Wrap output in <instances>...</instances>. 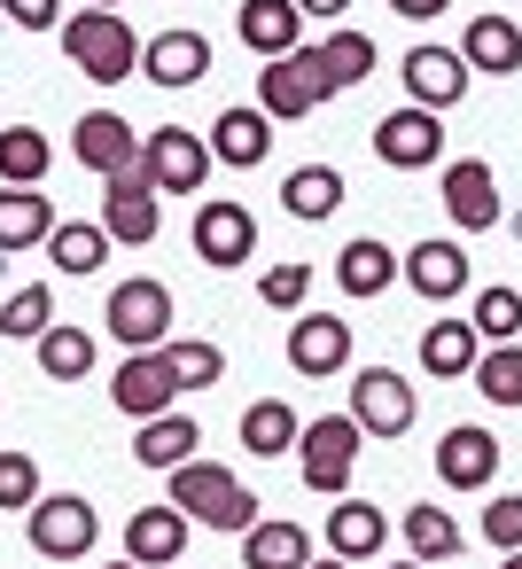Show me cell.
<instances>
[{
	"instance_id": "obj_1",
	"label": "cell",
	"mask_w": 522,
	"mask_h": 569,
	"mask_svg": "<svg viewBox=\"0 0 522 569\" xmlns=\"http://www.w3.org/2000/svg\"><path fill=\"white\" fill-rule=\"evenodd\" d=\"M56 40H63L71 71H87L94 87H126V79L141 71V32H133L118 9H71Z\"/></svg>"
},
{
	"instance_id": "obj_2",
	"label": "cell",
	"mask_w": 522,
	"mask_h": 569,
	"mask_svg": "<svg viewBox=\"0 0 522 569\" xmlns=\"http://www.w3.org/2000/svg\"><path fill=\"white\" fill-rule=\"evenodd\" d=\"M172 507L188 515V522H203V530H250V522H265L258 515V491L234 476V468H219V460H188V468H172Z\"/></svg>"
},
{
	"instance_id": "obj_3",
	"label": "cell",
	"mask_w": 522,
	"mask_h": 569,
	"mask_svg": "<svg viewBox=\"0 0 522 569\" xmlns=\"http://www.w3.org/2000/svg\"><path fill=\"white\" fill-rule=\"evenodd\" d=\"M359 445H367V429H359L351 413H320V421H304V437H297V476H304L320 499H343V491H351V468H359Z\"/></svg>"
},
{
	"instance_id": "obj_4",
	"label": "cell",
	"mask_w": 522,
	"mask_h": 569,
	"mask_svg": "<svg viewBox=\"0 0 522 569\" xmlns=\"http://www.w3.org/2000/svg\"><path fill=\"white\" fill-rule=\"evenodd\" d=\"M24 538L40 561H87L94 538H102V515L87 507V491H48L32 515H24Z\"/></svg>"
},
{
	"instance_id": "obj_5",
	"label": "cell",
	"mask_w": 522,
	"mask_h": 569,
	"mask_svg": "<svg viewBox=\"0 0 522 569\" xmlns=\"http://www.w3.org/2000/svg\"><path fill=\"white\" fill-rule=\"evenodd\" d=\"M436 203H444V219H452L460 234H491V227L506 219L499 172H491L483 157H444V164H436Z\"/></svg>"
},
{
	"instance_id": "obj_6",
	"label": "cell",
	"mask_w": 522,
	"mask_h": 569,
	"mask_svg": "<svg viewBox=\"0 0 522 569\" xmlns=\"http://www.w3.org/2000/svg\"><path fill=\"white\" fill-rule=\"evenodd\" d=\"M328 94H335V87H328V71H320V48H297V56H281V63L258 71V110H265L273 126L312 118Z\"/></svg>"
},
{
	"instance_id": "obj_7",
	"label": "cell",
	"mask_w": 522,
	"mask_h": 569,
	"mask_svg": "<svg viewBox=\"0 0 522 569\" xmlns=\"http://www.w3.org/2000/svg\"><path fill=\"white\" fill-rule=\"evenodd\" d=\"M141 172L157 196H195L211 180V141L195 126H157V133H141Z\"/></svg>"
},
{
	"instance_id": "obj_8",
	"label": "cell",
	"mask_w": 522,
	"mask_h": 569,
	"mask_svg": "<svg viewBox=\"0 0 522 569\" xmlns=\"http://www.w3.org/2000/svg\"><path fill=\"white\" fill-rule=\"evenodd\" d=\"M188 242H195V258H203L211 273H234V266L258 258V219H250V203H234V196H203Z\"/></svg>"
},
{
	"instance_id": "obj_9",
	"label": "cell",
	"mask_w": 522,
	"mask_h": 569,
	"mask_svg": "<svg viewBox=\"0 0 522 569\" xmlns=\"http://www.w3.org/2000/svg\"><path fill=\"white\" fill-rule=\"evenodd\" d=\"M102 320H110V336L126 343V351H164L172 343V289L164 281H118L110 289V305H102Z\"/></svg>"
},
{
	"instance_id": "obj_10",
	"label": "cell",
	"mask_w": 522,
	"mask_h": 569,
	"mask_svg": "<svg viewBox=\"0 0 522 569\" xmlns=\"http://www.w3.org/2000/svg\"><path fill=\"white\" fill-rule=\"evenodd\" d=\"M413 413H421V390H413L398 367H359V375H351V421H359L367 437H405Z\"/></svg>"
},
{
	"instance_id": "obj_11",
	"label": "cell",
	"mask_w": 522,
	"mask_h": 569,
	"mask_svg": "<svg viewBox=\"0 0 522 569\" xmlns=\"http://www.w3.org/2000/svg\"><path fill=\"white\" fill-rule=\"evenodd\" d=\"M374 157L390 164V172H429V164H444V118L436 110H390L382 126H374Z\"/></svg>"
},
{
	"instance_id": "obj_12",
	"label": "cell",
	"mask_w": 522,
	"mask_h": 569,
	"mask_svg": "<svg viewBox=\"0 0 522 569\" xmlns=\"http://www.w3.org/2000/svg\"><path fill=\"white\" fill-rule=\"evenodd\" d=\"M102 227H110V242H126V250H149V242H157L164 203H157V188H149L141 164L118 172V180H102Z\"/></svg>"
},
{
	"instance_id": "obj_13",
	"label": "cell",
	"mask_w": 522,
	"mask_h": 569,
	"mask_svg": "<svg viewBox=\"0 0 522 569\" xmlns=\"http://www.w3.org/2000/svg\"><path fill=\"white\" fill-rule=\"evenodd\" d=\"M110 406H118L133 429L157 421V413H172V406H180V382H172L164 351H126V367L110 375Z\"/></svg>"
},
{
	"instance_id": "obj_14",
	"label": "cell",
	"mask_w": 522,
	"mask_h": 569,
	"mask_svg": "<svg viewBox=\"0 0 522 569\" xmlns=\"http://www.w3.org/2000/svg\"><path fill=\"white\" fill-rule=\"evenodd\" d=\"M71 157H79L94 180H118V172L141 164V133H133V118H118V110H87V118L71 126Z\"/></svg>"
},
{
	"instance_id": "obj_15",
	"label": "cell",
	"mask_w": 522,
	"mask_h": 569,
	"mask_svg": "<svg viewBox=\"0 0 522 569\" xmlns=\"http://www.w3.org/2000/svg\"><path fill=\"white\" fill-rule=\"evenodd\" d=\"M468 63H460V48H413L405 63H398V87L413 94V110H460L468 102Z\"/></svg>"
},
{
	"instance_id": "obj_16",
	"label": "cell",
	"mask_w": 522,
	"mask_h": 569,
	"mask_svg": "<svg viewBox=\"0 0 522 569\" xmlns=\"http://www.w3.org/2000/svg\"><path fill=\"white\" fill-rule=\"evenodd\" d=\"M491 476H499V437H491L483 421H452V429L436 437V483H452V491H491Z\"/></svg>"
},
{
	"instance_id": "obj_17",
	"label": "cell",
	"mask_w": 522,
	"mask_h": 569,
	"mask_svg": "<svg viewBox=\"0 0 522 569\" xmlns=\"http://www.w3.org/2000/svg\"><path fill=\"white\" fill-rule=\"evenodd\" d=\"M289 367L312 375V382L343 375V367H351V320H335V312H297V320H289Z\"/></svg>"
},
{
	"instance_id": "obj_18",
	"label": "cell",
	"mask_w": 522,
	"mask_h": 569,
	"mask_svg": "<svg viewBox=\"0 0 522 569\" xmlns=\"http://www.w3.org/2000/svg\"><path fill=\"white\" fill-rule=\"evenodd\" d=\"M234 32H242V48H250L258 63H281V56L304 48V9H297V0H242Z\"/></svg>"
},
{
	"instance_id": "obj_19",
	"label": "cell",
	"mask_w": 522,
	"mask_h": 569,
	"mask_svg": "<svg viewBox=\"0 0 522 569\" xmlns=\"http://www.w3.org/2000/svg\"><path fill=\"white\" fill-rule=\"evenodd\" d=\"M405 289H413V297H429V305H452V297L468 289V250H460L452 234L413 242V250H405Z\"/></svg>"
},
{
	"instance_id": "obj_20",
	"label": "cell",
	"mask_w": 522,
	"mask_h": 569,
	"mask_svg": "<svg viewBox=\"0 0 522 569\" xmlns=\"http://www.w3.org/2000/svg\"><path fill=\"white\" fill-rule=\"evenodd\" d=\"M141 71H149V87H195L203 71H211V40L203 32H188V24H172V32H157L149 48H141Z\"/></svg>"
},
{
	"instance_id": "obj_21",
	"label": "cell",
	"mask_w": 522,
	"mask_h": 569,
	"mask_svg": "<svg viewBox=\"0 0 522 569\" xmlns=\"http://www.w3.org/2000/svg\"><path fill=\"white\" fill-rule=\"evenodd\" d=\"M188 515L164 499V507H141L133 522H126V561H141V569H172L180 553H188Z\"/></svg>"
},
{
	"instance_id": "obj_22",
	"label": "cell",
	"mask_w": 522,
	"mask_h": 569,
	"mask_svg": "<svg viewBox=\"0 0 522 569\" xmlns=\"http://www.w3.org/2000/svg\"><path fill=\"white\" fill-rule=\"evenodd\" d=\"M460 63H468V71H491V79L522 71V24L499 17V9L468 17V32H460Z\"/></svg>"
},
{
	"instance_id": "obj_23",
	"label": "cell",
	"mask_w": 522,
	"mask_h": 569,
	"mask_svg": "<svg viewBox=\"0 0 522 569\" xmlns=\"http://www.w3.org/2000/svg\"><path fill=\"white\" fill-rule=\"evenodd\" d=\"M203 141H211V157H219V164L250 172V164H265V149H273V118H265L258 102H242V110H219Z\"/></svg>"
},
{
	"instance_id": "obj_24",
	"label": "cell",
	"mask_w": 522,
	"mask_h": 569,
	"mask_svg": "<svg viewBox=\"0 0 522 569\" xmlns=\"http://www.w3.org/2000/svg\"><path fill=\"white\" fill-rule=\"evenodd\" d=\"M390 546V515L374 499H335L328 507V553L335 561H374Z\"/></svg>"
},
{
	"instance_id": "obj_25",
	"label": "cell",
	"mask_w": 522,
	"mask_h": 569,
	"mask_svg": "<svg viewBox=\"0 0 522 569\" xmlns=\"http://www.w3.org/2000/svg\"><path fill=\"white\" fill-rule=\"evenodd\" d=\"M56 203L40 188H0V258H17V250H48L56 234Z\"/></svg>"
},
{
	"instance_id": "obj_26",
	"label": "cell",
	"mask_w": 522,
	"mask_h": 569,
	"mask_svg": "<svg viewBox=\"0 0 522 569\" xmlns=\"http://www.w3.org/2000/svg\"><path fill=\"white\" fill-rule=\"evenodd\" d=\"M475 359H483L475 320H429V328H421V375L460 382V375H475Z\"/></svg>"
},
{
	"instance_id": "obj_27",
	"label": "cell",
	"mask_w": 522,
	"mask_h": 569,
	"mask_svg": "<svg viewBox=\"0 0 522 569\" xmlns=\"http://www.w3.org/2000/svg\"><path fill=\"white\" fill-rule=\"evenodd\" d=\"M195 445H203V429H195V421H188L180 406L133 429V460H141V468H157V476H172V468H188V460H195Z\"/></svg>"
},
{
	"instance_id": "obj_28",
	"label": "cell",
	"mask_w": 522,
	"mask_h": 569,
	"mask_svg": "<svg viewBox=\"0 0 522 569\" xmlns=\"http://www.w3.org/2000/svg\"><path fill=\"white\" fill-rule=\"evenodd\" d=\"M390 281H398V250H390V242L359 234V242H343V250H335V289H343V297H359V305H367V297H382Z\"/></svg>"
},
{
	"instance_id": "obj_29",
	"label": "cell",
	"mask_w": 522,
	"mask_h": 569,
	"mask_svg": "<svg viewBox=\"0 0 522 569\" xmlns=\"http://www.w3.org/2000/svg\"><path fill=\"white\" fill-rule=\"evenodd\" d=\"M110 227L102 219H63L56 234H48V258H56V273H71V281H87V273H102L110 266Z\"/></svg>"
},
{
	"instance_id": "obj_30",
	"label": "cell",
	"mask_w": 522,
	"mask_h": 569,
	"mask_svg": "<svg viewBox=\"0 0 522 569\" xmlns=\"http://www.w3.org/2000/svg\"><path fill=\"white\" fill-rule=\"evenodd\" d=\"M242 452L250 460H281V452H297V437H304V421H297V406H281V398H258V406H242Z\"/></svg>"
},
{
	"instance_id": "obj_31",
	"label": "cell",
	"mask_w": 522,
	"mask_h": 569,
	"mask_svg": "<svg viewBox=\"0 0 522 569\" xmlns=\"http://www.w3.org/2000/svg\"><path fill=\"white\" fill-rule=\"evenodd\" d=\"M335 203H343V172H335V164H297V172L281 180V211L304 219V227L335 219Z\"/></svg>"
},
{
	"instance_id": "obj_32",
	"label": "cell",
	"mask_w": 522,
	"mask_h": 569,
	"mask_svg": "<svg viewBox=\"0 0 522 569\" xmlns=\"http://www.w3.org/2000/svg\"><path fill=\"white\" fill-rule=\"evenodd\" d=\"M312 561V538H304V522H250L242 530V569H304Z\"/></svg>"
},
{
	"instance_id": "obj_33",
	"label": "cell",
	"mask_w": 522,
	"mask_h": 569,
	"mask_svg": "<svg viewBox=\"0 0 522 569\" xmlns=\"http://www.w3.org/2000/svg\"><path fill=\"white\" fill-rule=\"evenodd\" d=\"M374 63H382V56H374V40H367L359 24H335V32L320 40V71H328V87H335V94L367 87V79H374Z\"/></svg>"
},
{
	"instance_id": "obj_34",
	"label": "cell",
	"mask_w": 522,
	"mask_h": 569,
	"mask_svg": "<svg viewBox=\"0 0 522 569\" xmlns=\"http://www.w3.org/2000/svg\"><path fill=\"white\" fill-rule=\"evenodd\" d=\"M94 359H102V343H94L87 328H71V320H56V328L40 336V375H48V382H87Z\"/></svg>"
},
{
	"instance_id": "obj_35",
	"label": "cell",
	"mask_w": 522,
	"mask_h": 569,
	"mask_svg": "<svg viewBox=\"0 0 522 569\" xmlns=\"http://www.w3.org/2000/svg\"><path fill=\"white\" fill-rule=\"evenodd\" d=\"M48 172H56V149H48L40 126H9V133H0V188H40Z\"/></svg>"
},
{
	"instance_id": "obj_36",
	"label": "cell",
	"mask_w": 522,
	"mask_h": 569,
	"mask_svg": "<svg viewBox=\"0 0 522 569\" xmlns=\"http://www.w3.org/2000/svg\"><path fill=\"white\" fill-rule=\"evenodd\" d=\"M398 530H405V553H413V561H429V569L460 553V522H452L444 507H405V515H398Z\"/></svg>"
},
{
	"instance_id": "obj_37",
	"label": "cell",
	"mask_w": 522,
	"mask_h": 569,
	"mask_svg": "<svg viewBox=\"0 0 522 569\" xmlns=\"http://www.w3.org/2000/svg\"><path fill=\"white\" fill-rule=\"evenodd\" d=\"M56 328V289L48 281H24L17 297H0V336L9 343H40Z\"/></svg>"
},
{
	"instance_id": "obj_38",
	"label": "cell",
	"mask_w": 522,
	"mask_h": 569,
	"mask_svg": "<svg viewBox=\"0 0 522 569\" xmlns=\"http://www.w3.org/2000/svg\"><path fill=\"white\" fill-rule=\"evenodd\" d=\"M164 367H172L180 398H188V390L227 382V351H219V343H203V336H172V343H164Z\"/></svg>"
},
{
	"instance_id": "obj_39",
	"label": "cell",
	"mask_w": 522,
	"mask_h": 569,
	"mask_svg": "<svg viewBox=\"0 0 522 569\" xmlns=\"http://www.w3.org/2000/svg\"><path fill=\"white\" fill-rule=\"evenodd\" d=\"M491 406H522V343H491L483 359H475V375H468Z\"/></svg>"
},
{
	"instance_id": "obj_40",
	"label": "cell",
	"mask_w": 522,
	"mask_h": 569,
	"mask_svg": "<svg viewBox=\"0 0 522 569\" xmlns=\"http://www.w3.org/2000/svg\"><path fill=\"white\" fill-rule=\"evenodd\" d=\"M468 320H475L483 343H522V297H514V289H475Z\"/></svg>"
},
{
	"instance_id": "obj_41",
	"label": "cell",
	"mask_w": 522,
	"mask_h": 569,
	"mask_svg": "<svg viewBox=\"0 0 522 569\" xmlns=\"http://www.w3.org/2000/svg\"><path fill=\"white\" fill-rule=\"evenodd\" d=\"M48 499V483H40V460L24 452V445H9V452H0V507H9V515H32Z\"/></svg>"
},
{
	"instance_id": "obj_42",
	"label": "cell",
	"mask_w": 522,
	"mask_h": 569,
	"mask_svg": "<svg viewBox=\"0 0 522 569\" xmlns=\"http://www.w3.org/2000/svg\"><path fill=\"white\" fill-rule=\"evenodd\" d=\"M304 297H312V266L304 258H281V266L258 273V305L265 312H304Z\"/></svg>"
},
{
	"instance_id": "obj_43",
	"label": "cell",
	"mask_w": 522,
	"mask_h": 569,
	"mask_svg": "<svg viewBox=\"0 0 522 569\" xmlns=\"http://www.w3.org/2000/svg\"><path fill=\"white\" fill-rule=\"evenodd\" d=\"M483 538H491L499 553H522V491H499V499L483 507Z\"/></svg>"
},
{
	"instance_id": "obj_44",
	"label": "cell",
	"mask_w": 522,
	"mask_h": 569,
	"mask_svg": "<svg viewBox=\"0 0 522 569\" xmlns=\"http://www.w3.org/2000/svg\"><path fill=\"white\" fill-rule=\"evenodd\" d=\"M0 17L17 32H63V0H0Z\"/></svg>"
},
{
	"instance_id": "obj_45",
	"label": "cell",
	"mask_w": 522,
	"mask_h": 569,
	"mask_svg": "<svg viewBox=\"0 0 522 569\" xmlns=\"http://www.w3.org/2000/svg\"><path fill=\"white\" fill-rule=\"evenodd\" d=\"M390 9H398V17H413V24H429V17H444V9H452V0H390Z\"/></svg>"
},
{
	"instance_id": "obj_46",
	"label": "cell",
	"mask_w": 522,
	"mask_h": 569,
	"mask_svg": "<svg viewBox=\"0 0 522 569\" xmlns=\"http://www.w3.org/2000/svg\"><path fill=\"white\" fill-rule=\"evenodd\" d=\"M297 9H304V17H328V24H335V17L351 9V0H297Z\"/></svg>"
},
{
	"instance_id": "obj_47",
	"label": "cell",
	"mask_w": 522,
	"mask_h": 569,
	"mask_svg": "<svg viewBox=\"0 0 522 569\" xmlns=\"http://www.w3.org/2000/svg\"><path fill=\"white\" fill-rule=\"evenodd\" d=\"M304 569H351V561H335V553H328V561H304Z\"/></svg>"
},
{
	"instance_id": "obj_48",
	"label": "cell",
	"mask_w": 522,
	"mask_h": 569,
	"mask_svg": "<svg viewBox=\"0 0 522 569\" xmlns=\"http://www.w3.org/2000/svg\"><path fill=\"white\" fill-rule=\"evenodd\" d=\"M499 569H522V553H506V561H499Z\"/></svg>"
},
{
	"instance_id": "obj_49",
	"label": "cell",
	"mask_w": 522,
	"mask_h": 569,
	"mask_svg": "<svg viewBox=\"0 0 522 569\" xmlns=\"http://www.w3.org/2000/svg\"><path fill=\"white\" fill-rule=\"evenodd\" d=\"M87 9H118V0H87Z\"/></svg>"
},
{
	"instance_id": "obj_50",
	"label": "cell",
	"mask_w": 522,
	"mask_h": 569,
	"mask_svg": "<svg viewBox=\"0 0 522 569\" xmlns=\"http://www.w3.org/2000/svg\"><path fill=\"white\" fill-rule=\"evenodd\" d=\"M110 569H141V561H110Z\"/></svg>"
},
{
	"instance_id": "obj_51",
	"label": "cell",
	"mask_w": 522,
	"mask_h": 569,
	"mask_svg": "<svg viewBox=\"0 0 522 569\" xmlns=\"http://www.w3.org/2000/svg\"><path fill=\"white\" fill-rule=\"evenodd\" d=\"M398 569H429V561H398Z\"/></svg>"
},
{
	"instance_id": "obj_52",
	"label": "cell",
	"mask_w": 522,
	"mask_h": 569,
	"mask_svg": "<svg viewBox=\"0 0 522 569\" xmlns=\"http://www.w3.org/2000/svg\"><path fill=\"white\" fill-rule=\"evenodd\" d=\"M172 569H180V561H172Z\"/></svg>"
}]
</instances>
